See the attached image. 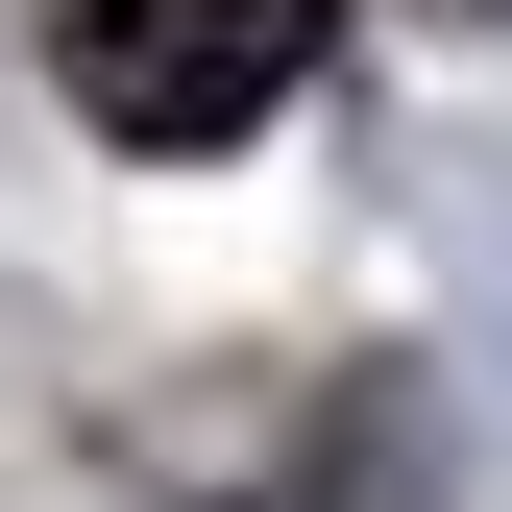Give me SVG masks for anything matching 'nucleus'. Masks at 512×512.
<instances>
[{
    "label": "nucleus",
    "mask_w": 512,
    "mask_h": 512,
    "mask_svg": "<svg viewBox=\"0 0 512 512\" xmlns=\"http://www.w3.org/2000/svg\"><path fill=\"white\" fill-rule=\"evenodd\" d=\"M49 74L98 147H244L317 74V0H49Z\"/></svg>",
    "instance_id": "f257e3e1"
}]
</instances>
